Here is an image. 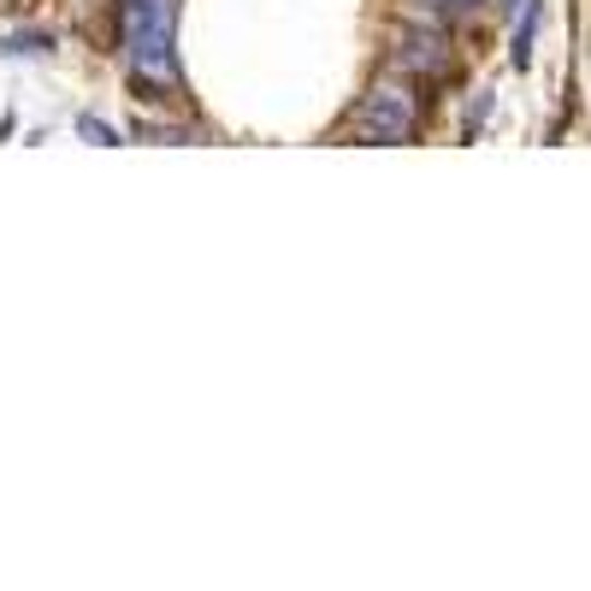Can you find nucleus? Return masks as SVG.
I'll return each instance as SVG.
<instances>
[{
    "mask_svg": "<svg viewBox=\"0 0 591 591\" xmlns=\"http://www.w3.org/2000/svg\"><path fill=\"white\" fill-rule=\"evenodd\" d=\"M414 125H421V101H414L409 90V78H385V83H373L367 101H362V113H355V137L362 142H409L414 137Z\"/></svg>",
    "mask_w": 591,
    "mask_h": 591,
    "instance_id": "nucleus-1",
    "label": "nucleus"
},
{
    "mask_svg": "<svg viewBox=\"0 0 591 591\" xmlns=\"http://www.w3.org/2000/svg\"><path fill=\"white\" fill-rule=\"evenodd\" d=\"M480 0H444V12H473Z\"/></svg>",
    "mask_w": 591,
    "mask_h": 591,
    "instance_id": "nucleus-6",
    "label": "nucleus"
},
{
    "mask_svg": "<svg viewBox=\"0 0 591 591\" xmlns=\"http://www.w3.org/2000/svg\"><path fill=\"white\" fill-rule=\"evenodd\" d=\"M78 131L90 137V142H101V149H113V142H119V131H113V125H101V119H78Z\"/></svg>",
    "mask_w": 591,
    "mask_h": 591,
    "instance_id": "nucleus-5",
    "label": "nucleus"
},
{
    "mask_svg": "<svg viewBox=\"0 0 591 591\" xmlns=\"http://www.w3.org/2000/svg\"><path fill=\"white\" fill-rule=\"evenodd\" d=\"M54 42L48 36H12V42H0V54H48Z\"/></svg>",
    "mask_w": 591,
    "mask_h": 591,
    "instance_id": "nucleus-4",
    "label": "nucleus"
},
{
    "mask_svg": "<svg viewBox=\"0 0 591 591\" xmlns=\"http://www.w3.org/2000/svg\"><path fill=\"white\" fill-rule=\"evenodd\" d=\"M391 60H397L402 78H444L450 48H444V36H432V31H402L397 48H391Z\"/></svg>",
    "mask_w": 591,
    "mask_h": 591,
    "instance_id": "nucleus-2",
    "label": "nucleus"
},
{
    "mask_svg": "<svg viewBox=\"0 0 591 591\" xmlns=\"http://www.w3.org/2000/svg\"><path fill=\"white\" fill-rule=\"evenodd\" d=\"M539 7L544 0H521V24H515V66H532V31H539Z\"/></svg>",
    "mask_w": 591,
    "mask_h": 591,
    "instance_id": "nucleus-3",
    "label": "nucleus"
}]
</instances>
